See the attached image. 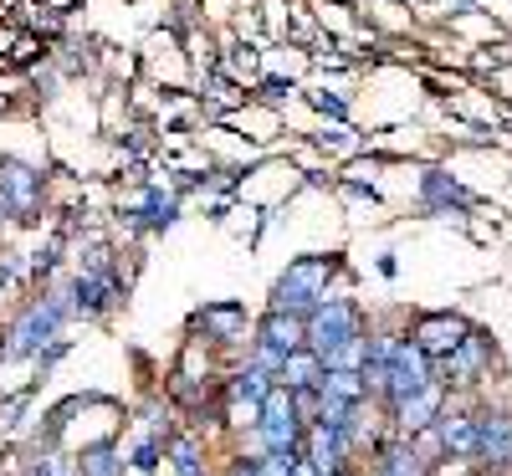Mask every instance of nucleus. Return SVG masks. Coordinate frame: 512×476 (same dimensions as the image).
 I'll use <instances>...</instances> for the list:
<instances>
[{"label":"nucleus","instance_id":"nucleus-1","mask_svg":"<svg viewBox=\"0 0 512 476\" xmlns=\"http://www.w3.org/2000/svg\"><path fill=\"white\" fill-rule=\"evenodd\" d=\"M338 267H344L338 256H297V262H287V272L272 287V313H287V318L308 323L328 302V282H333Z\"/></svg>","mask_w":512,"mask_h":476},{"label":"nucleus","instance_id":"nucleus-2","mask_svg":"<svg viewBox=\"0 0 512 476\" xmlns=\"http://www.w3.org/2000/svg\"><path fill=\"white\" fill-rule=\"evenodd\" d=\"M67 313H72V302H67L62 292H47L41 302H31V308L11 323V343H0V364L52 349L57 333H62V323H67Z\"/></svg>","mask_w":512,"mask_h":476},{"label":"nucleus","instance_id":"nucleus-3","mask_svg":"<svg viewBox=\"0 0 512 476\" xmlns=\"http://www.w3.org/2000/svg\"><path fill=\"white\" fill-rule=\"evenodd\" d=\"M359 338H364V313H359L354 297H328L323 308L308 318V349L323 364H333L344 349H354Z\"/></svg>","mask_w":512,"mask_h":476},{"label":"nucleus","instance_id":"nucleus-4","mask_svg":"<svg viewBox=\"0 0 512 476\" xmlns=\"http://www.w3.org/2000/svg\"><path fill=\"white\" fill-rule=\"evenodd\" d=\"M47 200V175L21 159H0V221H36Z\"/></svg>","mask_w":512,"mask_h":476},{"label":"nucleus","instance_id":"nucleus-5","mask_svg":"<svg viewBox=\"0 0 512 476\" xmlns=\"http://www.w3.org/2000/svg\"><path fill=\"white\" fill-rule=\"evenodd\" d=\"M297 349H308V323H303V318L267 313L262 323H256V369L282 374V364H287Z\"/></svg>","mask_w":512,"mask_h":476},{"label":"nucleus","instance_id":"nucleus-6","mask_svg":"<svg viewBox=\"0 0 512 476\" xmlns=\"http://www.w3.org/2000/svg\"><path fill=\"white\" fill-rule=\"evenodd\" d=\"M410 338H415V349L431 359V364H446V359L461 349V343L472 338V323L456 318V313H420Z\"/></svg>","mask_w":512,"mask_h":476},{"label":"nucleus","instance_id":"nucleus-7","mask_svg":"<svg viewBox=\"0 0 512 476\" xmlns=\"http://www.w3.org/2000/svg\"><path fill=\"white\" fill-rule=\"evenodd\" d=\"M477 461L482 471H512V415L477 410Z\"/></svg>","mask_w":512,"mask_h":476},{"label":"nucleus","instance_id":"nucleus-8","mask_svg":"<svg viewBox=\"0 0 512 476\" xmlns=\"http://www.w3.org/2000/svg\"><path fill=\"white\" fill-rule=\"evenodd\" d=\"M487 364H492V338H487L482 328H472V338H466L446 364H436V374H441L446 389H451V384L466 389V384H477V379L487 374Z\"/></svg>","mask_w":512,"mask_h":476},{"label":"nucleus","instance_id":"nucleus-9","mask_svg":"<svg viewBox=\"0 0 512 476\" xmlns=\"http://www.w3.org/2000/svg\"><path fill=\"white\" fill-rule=\"evenodd\" d=\"M303 451H308L303 461H308L318 476H344V471H349L344 461H349V451H354V446H349L344 430H333V425H308Z\"/></svg>","mask_w":512,"mask_h":476},{"label":"nucleus","instance_id":"nucleus-10","mask_svg":"<svg viewBox=\"0 0 512 476\" xmlns=\"http://www.w3.org/2000/svg\"><path fill=\"white\" fill-rule=\"evenodd\" d=\"M123 282L118 277H88V272H77L72 277V313H82V318H103V313H113L118 302H123Z\"/></svg>","mask_w":512,"mask_h":476},{"label":"nucleus","instance_id":"nucleus-11","mask_svg":"<svg viewBox=\"0 0 512 476\" xmlns=\"http://www.w3.org/2000/svg\"><path fill=\"white\" fill-rule=\"evenodd\" d=\"M436 436H441V456L451 461H477V415L472 410H441L436 420Z\"/></svg>","mask_w":512,"mask_h":476},{"label":"nucleus","instance_id":"nucleus-12","mask_svg":"<svg viewBox=\"0 0 512 476\" xmlns=\"http://www.w3.org/2000/svg\"><path fill=\"white\" fill-rule=\"evenodd\" d=\"M420 205H425V210H477L482 200L466 190L461 180H451V175H441V169H431V175L420 180Z\"/></svg>","mask_w":512,"mask_h":476},{"label":"nucleus","instance_id":"nucleus-13","mask_svg":"<svg viewBox=\"0 0 512 476\" xmlns=\"http://www.w3.org/2000/svg\"><path fill=\"white\" fill-rule=\"evenodd\" d=\"M195 328H205L210 343H236L246 333V308L241 302H205L195 313Z\"/></svg>","mask_w":512,"mask_h":476},{"label":"nucleus","instance_id":"nucleus-14","mask_svg":"<svg viewBox=\"0 0 512 476\" xmlns=\"http://www.w3.org/2000/svg\"><path fill=\"white\" fill-rule=\"evenodd\" d=\"M323 379H328V364H323L313 349H297V354L282 364V374H277L282 389H323Z\"/></svg>","mask_w":512,"mask_h":476},{"label":"nucleus","instance_id":"nucleus-15","mask_svg":"<svg viewBox=\"0 0 512 476\" xmlns=\"http://www.w3.org/2000/svg\"><path fill=\"white\" fill-rule=\"evenodd\" d=\"M272 374L267 369H241V374H231V389H226V395H231V405H256V410H262V400L272 395Z\"/></svg>","mask_w":512,"mask_h":476},{"label":"nucleus","instance_id":"nucleus-16","mask_svg":"<svg viewBox=\"0 0 512 476\" xmlns=\"http://www.w3.org/2000/svg\"><path fill=\"white\" fill-rule=\"evenodd\" d=\"M180 221V195H164V190H149L144 195V226L149 231H164Z\"/></svg>","mask_w":512,"mask_h":476},{"label":"nucleus","instance_id":"nucleus-17","mask_svg":"<svg viewBox=\"0 0 512 476\" xmlns=\"http://www.w3.org/2000/svg\"><path fill=\"white\" fill-rule=\"evenodd\" d=\"M169 456H175V471H180V476H205V471H200V446H195L190 436H180L175 446H169Z\"/></svg>","mask_w":512,"mask_h":476},{"label":"nucleus","instance_id":"nucleus-18","mask_svg":"<svg viewBox=\"0 0 512 476\" xmlns=\"http://www.w3.org/2000/svg\"><path fill=\"white\" fill-rule=\"evenodd\" d=\"M82 471L88 476H118V461H113V446H93V451H82Z\"/></svg>","mask_w":512,"mask_h":476},{"label":"nucleus","instance_id":"nucleus-19","mask_svg":"<svg viewBox=\"0 0 512 476\" xmlns=\"http://www.w3.org/2000/svg\"><path fill=\"white\" fill-rule=\"evenodd\" d=\"M36 57H47V47H41L36 36H21V41H16V52H11V62L26 67V62H36Z\"/></svg>","mask_w":512,"mask_h":476},{"label":"nucleus","instance_id":"nucleus-20","mask_svg":"<svg viewBox=\"0 0 512 476\" xmlns=\"http://www.w3.org/2000/svg\"><path fill=\"white\" fill-rule=\"evenodd\" d=\"M159 451H164V441H159V436H154V441H144V446L134 451V466H139V471H154V461H159Z\"/></svg>","mask_w":512,"mask_h":476},{"label":"nucleus","instance_id":"nucleus-21","mask_svg":"<svg viewBox=\"0 0 512 476\" xmlns=\"http://www.w3.org/2000/svg\"><path fill=\"white\" fill-rule=\"evenodd\" d=\"M308 103H313L318 113H333V118H344V113H349L344 98H328V93H308Z\"/></svg>","mask_w":512,"mask_h":476},{"label":"nucleus","instance_id":"nucleus-22","mask_svg":"<svg viewBox=\"0 0 512 476\" xmlns=\"http://www.w3.org/2000/svg\"><path fill=\"white\" fill-rule=\"evenodd\" d=\"M231 476H262V461H236Z\"/></svg>","mask_w":512,"mask_h":476},{"label":"nucleus","instance_id":"nucleus-23","mask_svg":"<svg viewBox=\"0 0 512 476\" xmlns=\"http://www.w3.org/2000/svg\"><path fill=\"white\" fill-rule=\"evenodd\" d=\"M446 6H451V16H461V11H472L477 0H446Z\"/></svg>","mask_w":512,"mask_h":476},{"label":"nucleus","instance_id":"nucleus-24","mask_svg":"<svg viewBox=\"0 0 512 476\" xmlns=\"http://www.w3.org/2000/svg\"><path fill=\"white\" fill-rule=\"evenodd\" d=\"M466 476H497V471H466Z\"/></svg>","mask_w":512,"mask_h":476},{"label":"nucleus","instance_id":"nucleus-25","mask_svg":"<svg viewBox=\"0 0 512 476\" xmlns=\"http://www.w3.org/2000/svg\"><path fill=\"white\" fill-rule=\"evenodd\" d=\"M344 476H354V471H344Z\"/></svg>","mask_w":512,"mask_h":476}]
</instances>
